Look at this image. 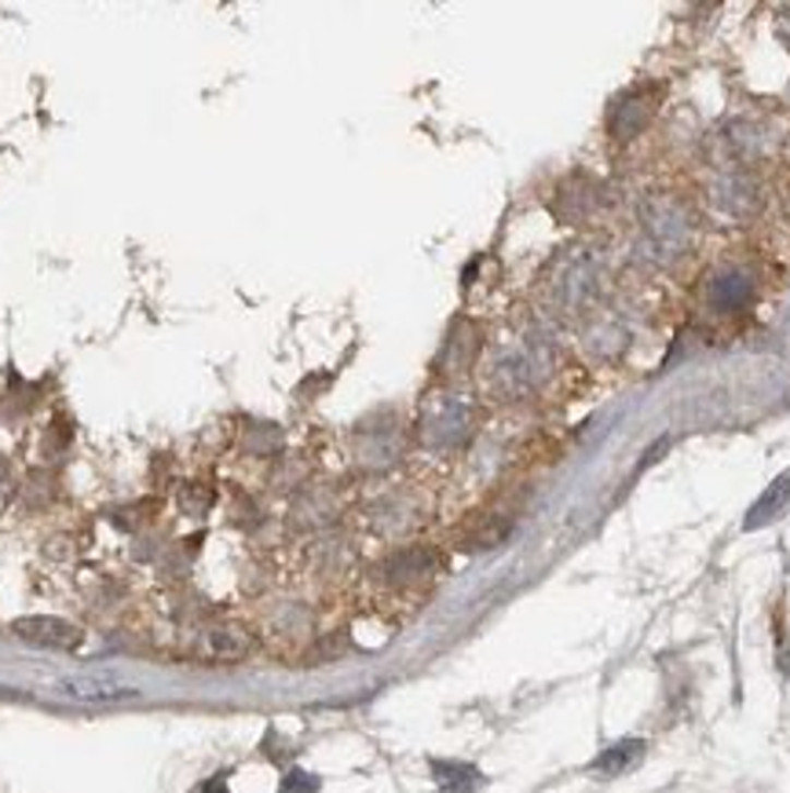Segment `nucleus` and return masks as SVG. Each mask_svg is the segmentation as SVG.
I'll list each match as a JSON object with an SVG mask.
<instances>
[{
  "instance_id": "3",
  "label": "nucleus",
  "mask_w": 790,
  "mask_h": 793,
  "mask_svg": "<svg viewBox=\"0 0 790 793\" xmlns=\"http://www.w3.org/2000/svg\"><path fill=\"white\" fill-rule=\"evenodd\" d=\"M246 647H249V640H246L242 633H235V629H213V633L202 636V644H198V654H202V659H210V662H235V659H242V654H246Z\"/></svg>"
},
{
  "instance_id": "2",
  "label": "nucleus",
  "mask_w": 790,
  "mask_h": 793,
  "mask_svg": "<svg viewBox=\"0 0 790 793\" xmlns=\"http://www.w3.org/2000/svg\"><path fill=\"white\" fill-rule=\"evenodd\" d=\"M15 636H23L26 644H37V647H62V651H70V647L81 644V629L62 618H51V614H29V618H15L12 622Z\"/></svg>"
},
{
  "instance_id": "1",
  "label": "nucleus",
  "mask_w": 790,
  "mask_h": 793,
  "mask_svg": "<svg viewBox=\"0 0 790 793\" xmlns=\"http://www.w3.org/2000/svg\"><path fill=\"white\" fill-rule=\"evenodd\" d=\"M59 692L74 702H121V698H136L140 692L132 684L118 681V676H103V673H81L59 681Z\"/></svg>"
},
{
  "instance_id": "4",
  "label": "nucleus",
  "mask_w": 790,
  "mask_h": 793,
  "mask_svg": "<svg viewBox=\"0 0 790 793\" xmlns=\"http://www.w3.org/2000/svg\"><path fill=\"white\" fill-rule=\"evenodd\" d=\"M432 771H435V779H440V786H446V790H472L476 782H480V776L465 765H443V760H435Z\"/></svg>"
},
{
  "instance_id": "5",
  "label": "nucleus",
  "mask_w": 790,
  "mask_h": 793,
  "mask_svg": "<svg viewBox=\"0 0 790 793\" xmlns=\"http://www.w3.org/2000/svg\"><path fill=\"white\" fill-rule=\"evenodd\" d=\"M644 754V746L641 743H622V746H611L605 757L597 760V768L600 771H622V768H630L633 760H637Z\"/></svg>"
},
{
  "instance_id": "6",
  "label": "nucleus",
  "mask_w": 790,
  "mask_h": 793,
  "mask_svg": "<svg viewBox=\"0 0 790 793\" xmlns=\"http://www.w3.org/2000/svg\"><path fill=\"white\" fill-rule=\"evenodd\" d=\"M205 793H227V790H224V782H210V786H205Z\"/></svg>"
}]
</instances>
